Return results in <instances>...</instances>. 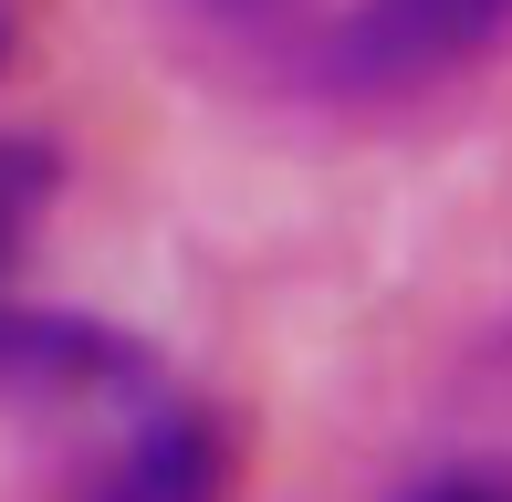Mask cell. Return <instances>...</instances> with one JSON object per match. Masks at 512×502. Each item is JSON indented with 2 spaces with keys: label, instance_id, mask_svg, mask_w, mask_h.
Instances as JSON below:
<instances>
[{
  "label": "cell",
  "instance_id": "cell-2",
  "mask_svg": "<svg viewBox=\"0 0 512 502\" xmlns=\"http://www.w3.org/2000/svg\"><path fill=\"white\" fill-rule=\"evenodd\" d=\"M220 482V450H209V429L189 408H147V429H136L126 471H115V502H209Z\"/></svg>",
  "mask_w": 512,
  "mask_h": 502
},
{
  "label": "cell",
  "instance_id": "cell-4",
  "mask_svg": "<svg viewBox=\"0 0 512 502\" xmlns=\"http://www.w3.org/2000/svg\"><path fill=\"white\" fill-rule=\"evenodd\" d=\"M398 502H512V471H429V482H408Z\"/></svg>",
  "mask_w": 512,
  "mask_h": 502
},
{
  "label": "cell",
  "instance_id": "cell-1",
  "mask_svg": "<svg viewBox=\"0 0 512 502\" xmlns=\"http://www.w3.org/2000/svg\"><path fill=\"white\" fill-rule=\"evenodd\" d=\"M492 32H512V0H356L324 32V74L356 95H398V84H439L471 63Z\"/></svg>",
  "mask_w": 512,
  "mask_h": 502
},
{
  "label": "cell",
  "instance_id": "cell-5",
  "mask_svg": "<svg viewBox=\"0 0 512 502\" xmlns=\"http://www.w3.org/2000/svg\"><path fill=\"white\" fill-rule=\"evenodd\" d=\"M220 11H262V0H220Z\"/></svg>",
  "mask_w": 512,
  "mask_h": 502
},
{
  "label": "cell",
  "instance_id": "cell-3",
  "mask_svg": "<svg viewBox=\"0 0 512 502\" xmlns=\"http://www.w3.org/2000/svg\"><path fill=\"white\" fill-rule=\"evenodd\" d=\"M53 147L42 136H0V325H11V272H21V241L42 231L53 210Z\"/></svg>",
  "mask_w": 512,
  "mask_h": 502
}]
</instances>
